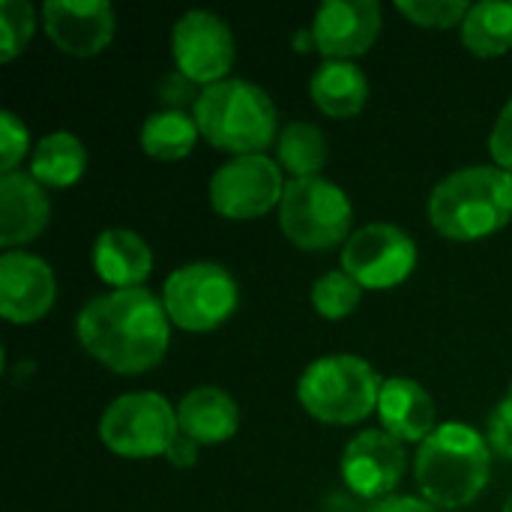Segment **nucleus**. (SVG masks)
<instances>
[{
	"label": "nucleus",
	"instance_id": "nucleus-1",
	"mask_svg": "<svg viewBox=\"0 0 512 512\" xmlns=\"http://www.w3.org/2000/svg\"><path fill=\"white\" fill-rule=\"evenodd\" d=\"M162 297L147 288L108 291L78 312L81 348L120 375H141L162 363L171 345V327Z\"/></svg>",
	"mask_w": 512,
	"mask_h": 512
},
{
	"label": "nucleus",
	"instance_id": "nucleus-2",
	"mask_svg": "<svg viewBox=\"0 0 512 512\" xmlns=\"http://www.w3.org/2000/svg\"><path fill=\"white\" fill-rule=\"evenodd\" d=\"M429 222L447 240H480L512 219V174L498 165H468L447 174L429 195Z\"/></svg>",
	"mask_w": 512,
	"mask_h": 512
},
{
	"label": "nucleus",
	"instance_id": "nucleus-3",
	"mask_svg": "<svg viewBox=\"0 0 512 512\" xmlns=\"http://www.w3.org/2000/svg\"><path fill=\"white\" fill-rule=\"evenodd\" d=\"M492 456L486 438L468 423L438 426L417 453V486L432 507H468L489 483Z\"/></svg>",
	"mask_w": 512,
	"mask_h": 512
},
{
	"label": "nucleus",
	"instance_id": "nucleus-4",
	"mask_svg": "<svg viewBox=\"0 0 512 512\" xmlns=\"http://www.w3.org/2000/svg\"><path fill=\"white\" fill-rule=\"evenodd\" d=\"M192 117L213 147L234 156L261 153L273 144L279 120L267 90L243 78H225L204 87Z\"/></svg>",
	"mask_w": 512,
	"mask_h": 512
},
{
	"label": "nucleus",
	"instance_id": "nucleus-5",
	"mask_svg": "<svg viewBox=\"0 0 512 512\" xmlns=\"http://www.w3.org/2000/svg\"><path fill=\"white\" fill-rule=\"evenodd\" d=\"M378 372L354 354H330L306 366L297 384L300 405L321 423L351 426L378 408Z\"/></svg>",
	"mask_w": 512,
	"mask_h": 512
},
{
	"label": "nucleus",
	"instance_id": "nucleus-6",
	"mask_svg": "<svg viewBox=\"0 0 512 512\" xmlns=\"http://www.w3.org/2000/svg\"><path fill=\"white\" fill-rule=\"evenodd\" d=\"M351 201L342 186L324 177L288 180L279 201V228L282 234L309 252L333 249L351 237Z\"/></svg>",
	"mask_w": 512,
	"mask_h": 512
},
{
	"label": "nucleus",
	"instance_id": "nucleus-7",
	"mask_svg": "<svg viewBox=\"0 0 512 512\" xmlns=\"http://www.w3.org/2000/svg\"><path fill=\"white\" fill-rule=\"evenodd\" d=\"M240 300L231 270L213 261H195L177 267L162 285V306L180 330L207 333L222 327Z\"/></svg>",
	"mask_w": 512,
	"mask_h": 512
},
{
	"label": "nucleus",
	"instance_id": "nucleus-8",
	"mask_svg": "<svg viewBox=\"0 0 512 512\" xmlns=\"http://www.w3.org/2000/svg\"><path fill=\"white\" fill-rule=\"evenodd\" d=\"M177 435V408L159 393H123L99 420L102 444L123 459L165 456Z\"/></svg>",
	"mask_w": 512,
	"mask_h": 512
},
{
	"label": "nucleus",
	"instance_id": "nucleus-9",
	"mask_svg": "<svg viewBox=\"0 0 512 512\" xmlns=\"http://www.w3.org/2000/svg\"><path fill=\"white\" fill-rule=\"evenodd\" d=\"M282 192V168L264 153L234 156L210 177V207L225 219H258L279 210Z\"/></svg>",
	"mask_w": 512,
	"mask_h": 512
},
{
	"label": "nucleus",
	"instance_id": "nucleus-10",
	"mask_svg": "<svg viewBox=\"0 0 512 512\" xmlns=\"http://www.w3.org/2000/svg\"><path fill=\"white\" fill-rule=\"evenodd\" d=\"M417 267V246L408 231L390 222H372L354 231L342 246V270L363 288H396Z\"/></svg>",
	"mask_w": 512,
	"mask_h": 512
},
{
	"label": "nucleus",
	"instance_id": "nucleus-11",
	"mask_svg": "<svg viewBox=\"0 0 512 512\" xmlns=\"http://www.w3.org/2000/svg\"><path fill=\"white\" fill-rule=\"evenodd\" d=\"M171 54L177 69L195 84H216L234 66L237 45L228 21L210 9H189L174 21L171 30Z\"/></svg>",
	"mask_w": 512,
	"mask_h": 512
},
{
	"label": "nucleus",
	"instance_id": "nucleus-12",
	"mask_svg": "<svg viewBox=\"0 0 512 512\" xmlns=\"http://www.w3.org/2000/svg\"><path fill=\"white\" fill-rule=\"evenodd\" d=\"M405 474V444L387 429H366L342 453V480L357 498L384 501Z\"/></svg>",
	"mask_w": 512,
	"mask_h": 512
},
{
	"label": "nucleus",
	"instance_id": "nucleus-13",
	"mask_svg": "<svg viewBox=\"0 0 512 512\" xmlns=\"http://www.w3.org/2000/svg\"><path fill=\"white\" fill-rule=\"evenodd\" d=\"M57 300L54 270L24 249L0 255V315L12 324H33Z\"/></svg>",
	"mask_w": 512,
	"mask_h": 512
},
{
	"label": "nucleus",
	"instance_id": "nucleus-14",
	"mask_svg": "<svg viewBox=\"0 0 512 512\" xmlns=\"http://www.w3.org/2000/svg\"><path fill=\"white\" fill-rule=\"evenodd\" d=\"M114 9L108 0H48L42 27L48 39L72 57H93L114 39Z\"/></svg>",
	"mask_w": 512,
	"mask_h": 512
},
{
	"label": "nucleus",
	"instance_id": "nucleus-15",
	"mask_svg": "<svg viewBox=\"0 0 512 512\" xmlns=\"http://www.w3.org/2000/svg\"><path fill=\"white\" fill-rule=\"evenodd\" d=\"M312 33L327 60L360 57L381 33V6L375 0H327L312 18Z\"/></svg>",
	"mask_w": 512,
	"mask_h": 512
},
{
	"label": "nucleus",
	"instance_id": "nucleus-16",
	"mask_svg": "<svg viewBox=\"0 0 512 512\" xmlns=\"http://www.w3.org/2000/svg\"><path fill=\"white\" fill-rule=\"evenodd\" d=\"M51 219V201L33 174L12 171L0 177V246L15 252L36 240Z\"/></svg>",
	"mask_w": 512,
	"mask_h": 512
},
{
	"label": "nucleus",
	"instance_id": "nucleus-17",
	"mask_svg": "<svg viewBox=\"0 0 512 512\" xmlns=\"http://www.w3.org/2000/svg\"><path fill=\"white\" fill-rule=\"evenodd\" d=\"M378 417L384 429L402 444H423L435 429V399L411 378H387L378 396Z\"/></svg>",
	"mask_w": 512,
	"mask_h": 512
},
{
	"label": "nucleus",
	"instance_id": "nucleus-18",
	"mask_svg": "<svg viewBox=\"0 0 512 512\" xmlns=\"http://www.w3.org/2000/svg\"><path fill=\"white\" fill-rule=\"evenodd\" d=\"M93 267L114 291L141 288L153 270V249L129 228H108L93 243Z\"/></svg>",
	"mask_w": 512,
	"mask_h": 512
},
{
	"label": "nucleus",
	"instance_id": "nucleus-19",
	"mask_svg": "<svg viewBox=\"0 0 512 512\" xmlns=\"http://www.w3.org/2000/svg\"><path fill=\"white\" fill-rule=\"evenodd\" d=\"M177 426L180 435L192 438L195 444H222L234 438L240 426V408L219 387H195L177 405Z\"/></svg>",
	"mask_w": 512,
	"mask_h": 512
},
{
	"label": "nucleus",
	"instance_id": "nucleus-20",
	"mask_svg": "<svg viewBox=\"0 0 512 512\" xmlns=\"http://www.w3.org/2000/svg\"><path fill=\"white\" fill-rule=\"evenodd\" d=\"M312 102L330 117H354L369 102V81L351 60H324L309 81Z\"/></svg>",
	"mask_w": 512,
	"mask_h": 512
},
{
	"label": "nucleus",
	"instance_id": "nucleus-21",
	"mask_svg": "<svg viewBox=\"0 0 512 512\" xmlns=\"http://www.w3.org/2000/svg\"><path fill=\"white\" fill-rule=\"evenodd\" d=\"M87 168V150L81 144L78 135L72 132H51L45 135L30 159V174L42 183V186H72L81 180Z\"/></svg>",
	"mask_w": 512,
	"mask_h": 512
},
{
	"label": "nucleus",
	"instance_id": "nucleus-22",
	"mask_svg": "<svg viewBox=\"0 0 512 512\" xmlns=\"http://www.w3.org/2000/svg\"><path fill=\"white\" fill-rule=\"evenodd\" d=\"M462 42L480 57H501L512 48V3L483 0L471 3L462 21Z\"/></svg>",
	"mask_w": 512,
	"mask_h": 512
},
{
	"label": "nucleus",
	"instance_id": "nucleus-23",
	"mask_svg": "<svg viewBox=\"0 0 512 512\" xmlns=\"http://www.w3.org/2000/svg\"><path fill=\"white\" fill-rule=\"evenodd\" d=\"M327 156H330L327 135L315 123L294 120L276 138V162L282 171L291 174V180L318 177V171L327 165Z\"/></svg>",
	"mask_w": 512,
	"mask_h": 512
},
{
	"label": "nucleus",
	"instance_id": "nucleus-24",
	"mask_svg": "<svg viewBox=\"0 0 512 512\" xmlns=\"http://www.w3.org/2000/svg\"><path fill=\"white\" fill-rule=\"evenodd\" d=\"M198 123L192 114L183 111H156L141 126V147L147 156L159 162H177L192 153L198 141Z\"/></svg>",
	"mask_w": 512,
	"mask_h": 512
},
{
	"label": "nucleus",
	"instance_id": "nucleus-25",
	"mask_svg": "<svg viewBox=\"0 0 512 512\" xmlns=\"http://www.w3.org/2000/svg\"><path fill=\"white\" fill-rule=\"evenodd\" d=\"M360 297H363V285L345 270H330L312 285V306L327 321L348 318L360 306Z\"/></svg>",
	"mask_w": 512,
	"mask_h": 512
},
{
	"label": "nucleus",
	"instance_id": "nucleus-26",
	"mask_svg": "<svg viewBox=\"0 0 512 512\" xmlns=\"http://www.w3.org/2000/svg\"><path fill=\"white\" fill-rule=\"evenodd\" d=\"M36 12L27 0H0V60H15L30 42Z\"/></svg>",
	"mask_w": 512,
	"mask_h": 512
},
{
	"label": "nucleus",
	"instance_id": "nucleus-27",
	"mask_svg": "<svg viewBox=\"0 0 512 512\" xmlns=\"http://www.w3.org/2000/svg\"><path fill=\"white\" fill-rule=\"evenodd\" d=\"M396 9L420 27L450 30L456 24L462 27L471 3L468 0H399Z\"/></svg>",
	"mask_w": 512,
	"mask_h": 512
},
{
	"label": "nucleus",
	"instance_id": "nucleus-28",
	"mask_svg": "<svg viewBox=\"0 0 512 512\" xmlns=\"http://www.w3.org/2000/svg\"><path fill=\"white\" fill-rule=\"evenodd\" d=\"M30 144L27 126L12 114V111H0V171L12 174L18 168V162L24 159Z\"/></svg>",
	"mask_w": 512,
	"mask_h": 512
},
{
	"label": "nucleus",
	"instance_id": "nucleus-29",
	"mask_svg": "<svg viewBox=\"0 0 512 512\" xmlns=\"http://www.w3.org/2000/svg\"><path fill=\"white\" fill-rule=\"evenodd\" d=\"M201 99V90L192 78H186L180 69L168 72L162 81H159V102H162V111H183L189 114V108L195 111Z\"/></svg>",
	"mask_w": 512,
	"mask_h": 512
},
{
	"label": "nucleus",
	"instance_id": "nucleus-30",
	"mask_svg": "<svg viewBox=\"0 0 512 512\" xmlns=\"http://www.w3.org/2000/svg\"><path fill=\"white\" fill-rule=\"evenodd\" d=\"M486 435H489V447L498 456L512 459V387L510 393H507V399H501L498 408L492 411L489 426H486Z\"/></svg>",
	"mask_w": 512,
	"mask_h": 512
},
{
	"label": "nucleus",
	"instance_id": "nucleus-31",
	"mask_svg": "<svg viewBox=\"0 0 512 512\" xmlns=\"http://www.w3.org/2000/svg\"><path fill=\"white\" fill-rule=\"evenodd\" d=\"M489 150H492L495 165L512 174V99L501 108V114H498V120H495V126H492Z\"/></svg>",
	"mask_w": 512,
	"mask_h": 512
},
{
	"label": "nucleus",
	"instance_id": "nucleus-32",
	"mask_svg": "<svg viewBox=\"0 0 512 512\" xmlns=\"http://www.w3.org/2000/svg\"><path fill=\"white\" fill-rule=\"evenodd\" d=\"M366 512H438V507H432V504L423 501V498H411V495L396 498V495H390V498H384V501H375Z\"/></svg>",
	"mask_w": 512,
	"mask_h": 512
},
{
	"label": "nucleus",
	"instance_id": "nucleus-33",
	"mask_svg": "<svg viewBox=\"0 0 512 512\" xmlns=\"http://www.w3.org/2000/svg\"><path fill=\"white\" fill-rule=\"evenodd\" d=\"M165 459H168L174 468H192V465L198 462V444H195L192 438H186V435H177L174 444L168 447Z\"/></svg>",
	"mask_w": 512,
	"mask_h": 512
},
{
	"label": "nucleus",
	"instance_id": "nucleus-34",
	"mask_svg": "<svg viewBox=\"0 0 512 512\" xmlns=\"http://www.w3.org/2000/svg\"><path fill=\"white\" fill-rule=\"evenodd\" d=\"M294 45H297V51H309V48H318V45H315V33H312V27L300 30V33L294 36Z\"/></svg>",
	"mask_w": 512,
	"mask_h": 512
},
{
	"label": "nucleus",
	"instance_id": "nucleus-35",
	"mask_svg": "<svg viewBox=\"0 0 512 512\" xmlns=\"http://www.w3.org/2000/svg\"><path fill=\"white\" fill-rule=\"evenodd\" d=\"M504 512H512V492L510 498H507V504H504Z\"/></svg>",
	"mask_w": 512,
	"mask_h": 512
}]
</instances>
